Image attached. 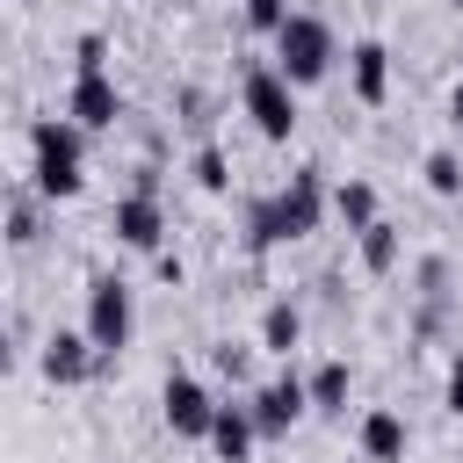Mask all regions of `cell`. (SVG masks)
I'll list each match as a JSON object with an SVG mask.
<instances>
[{
    "label": "cell",
    "mask_w": 463,
    "mask_h": 463,
    "mask_svg": "<svg viewBox=\"0 0 463 463\" xmlns=\"http://www.w3.org/2000/svg\"><path fill=\"white\" fill-rule=\"evenodd\" d=\"M29 181H36V195H80V181H87V130L72 123V116H43L36 130H29Z\"/></svg>",
    "instance_id": "obj_1"
},
{
    "label": "cell",
    "mask_w": 463,
    "mask_h": 463,
    "mask_svg": "<svg viewBox=\"0 0 463 463\" xmlns=\"http://www.w3.org/2000/svg\"><path fill=\"white\" fill-rule=\"evenodd\" d=\"M326 65H333V29L318 14H289L275 29V72L289 87H311V80H326Z\"/></svg>",
    "instance_id": "obj_2"
},
{
    "label": "cell",
    "mask_w": 463,
    "mask_h": 463,
    "mask_svg": "<svg viewBox=\"0 0 463 463\" xmlns=\"http://www.w3.org/2000/svg\"><path fill=\"white\" fill-rule=\"evenodd\" d=\"M246 116H253V130H260L268 145H282V137L297 130V87H289L275 65H253V72H246Z\"/></svg>",
    "instance_id": "obj_3"
},
{
    "label": "cell",
    "mask_w": 463,
    "mask_h": 463,
    "mask_svg": "<svg viewBox=\"0 0 463 463\" xmlns=\"http://www.w3.org/2000/svg\"><path fill=\"white\" fill-rule=\"evenodd\" d=\"M87 340L101 347V362L130 347V289L116 275H94L87 282Z\"/></svg>",
    "instance_id": "obj_4"
},
{
    "label": "cell",
    "mask_w": 463,
    "mask_h": 463,
    "mask_svg": "<svg viewBox=\"0 0 463 463\" xmlns=\"http://www.w3.org/2000/svg\"><path fill=\"white\" fill-rule=\"evenodd\" d=\"M159 412H166V427L181 434V441H210V420H217V398L195 383V376H166V391H159Z\"/></svg>",
    "instance_id": "obj_5"
},
{
    "label": "cell",
    "mask_w": 463,
    "mask_h": 463,
    "mask_svg": "<svg viewBox=\"0 0 463 463\" xmlns=\"http://www.w3.org/2000/svg\"><path fill=\"white\" fill-rule=\"evenodd\" d=\"M109 232H116L123 246H137V253H159V239H166V210H159L152 181H145L137 195H123V203L109 210Z\"/></svg>",
    "instance_id": "obj_6"
},
{
    "label": "cell",
    "mask_w": 463,
    "mask_h": 463,
    "mask_svg": "<svg viewBox=\"0 0 463 463\" xmlns=\"http://www.w3.org/2000/svg\"><path fill=\"white\" fill-rule=\"evenodd\" d=\"M65 116H72L80 130H116V116H123V94H116V80H109V72H72Z\"/></svg>",
    "instance_id": "obj_7"
},
{
    "label": "cell",
    "mask_w": 463,
    "mask_h": 463,
    "mask_svg": "<svg viewBox=\"0 0 463 463\" xmlns=\"http://www.w3.org/2000/svg\"><path fill=\"white\" fill-rule=\"evenodd\" d=\"M304 412H311V383H297V376H275V383L253 391V427L260 434H289Z\"/></svg>",
    "instance_id": "obj_8"
},
{
    "label": "cell",
    "mask_w": 463,
    "mask_h": 463,
    "mask_svg": "<svg viewBox=\"0 0 463 463\" xmlns=\"http://www.w3.org/2000/svg\"><path fill=\"white\" fill-rule=\"evenodd\" d=\"M275 210H282V232H289V239L318 232V217H326V181H318V166L289 174V188L275 195Z\"/></svg>",
    "instance_id": "obj_9"
},
{
    "label": "cell",
    "mask_w": 463,
    "mask_h": 463,
    "mask_svg": "<svg viewBox=\"0 0 463 463\" xmlns=\"http://www.w3.org/2000/svg\"><path fill=\"white\" fill-rule=\"evenodd\" d=\"M94 362H101V347H94L87 333H51V340H43V376H51V383H87Z\"/></svg>",
    "instance_id": "obj_10"
},
{
    "label": "cell",
    "mask_w": 463,
    "mask_h": 463,
    "mask_svg": "<svg viewBox=\"0 0 463 463\" xmlns=\"http://www.w3.org/2000/svg\"><path fill=\"white\" fill-rule=\"evenodd\" d=\"M347 80H354L362 101H383V94H391V51H383L376 36H362V43L347 51Z\"/></svg>",
    "instance_id": "obj_11"
},
{
    "label": "cell",
    "mask_w": 463,
    "mask_h": 463,
    "mask_svg": "<svg viewBox=\"0 0 463 463\" xmlns=\"http://www.w3.org/2000/svg\"><path fill=\"white\" fill-rule=\"evenodd\" d=\"M253 405H217V420H210V449L224 456V463H246L253 456Z\"/></svg>",
    "instance_id": "obj_12"
},
{
    "label": "cell",
    "mask_w": 463,
    "mask_h": 463,
    "mask_svg": "<svg viewBox=\"0 0 463 463\" xmlns=\"http://www.w3.org/2000/svg\"><path fill=\"white\" fill-rule=\"evenodd\" d=\"M362 456L369 463H405V420L398 412H369L362 420Z\"/></svg>",
    "instance_id": "obj_13"
},
{
    "label": "cell",
    "mask_w": 463,
    "mask_h": 463,
    "mask_svg": "<svg viewBox=\"0 0 463 463\" xmlns=\"http://www.w3.org/2000/svg\"><path fill=\"white\" fill-rule=\"evenodd\" d=\"M297 340H304V318H297V304H268V311H260V347H268V354H289Z\"/></svg>",
    "instance_id": "obj_14"
},
{
    "label": "cell",
    "mask_w": 463,
    "mask_h": 463,
    "mask_svg": "<svg viewBox=\"0 0 463 463\" xmlns=\"http://www.w3.org/2000/svg\"><path fill=\"white\" fill-rule=\"evenodd\" d=\"M333 210H340L347 232H362V224H376V188H369V181H340V188H333Z\"/></svg>",
    "instance_id": "obj_15"
},
{
    "label": "cell",
    "mask_w": 463,
    "mask_h": 463,
    "mask_svg": "<svg viewBox=\"0 0 463 463\" xmlns=\"http://www.w3.org/2000/svg\"><path fill=\"white\" fill-rule=\"evenodd\" d=\"M289 232H282V210H275V195H260V203H246V246L253 253H268V246H282Z\"/></svg>",
    "instance_id": "obj_16"
},
{
    "label": "cell",
    "mask_w": 463,
    "mask_h": 463,
    "mask_svg": "<svg viewBox=\"0 0 463 463\" xmlns=\"http://www.w3.org/2000/svg\"><path fill=\"white\" fill-rule=\"evenodd\" d=\"M347 391H354L347 362H326V369L311 376V412H347Z\"/></svg>",
    "instance_id": "obj_17"
},
{
    "label": "cell",
    "mask_w": 463,
    "mask_h": 463,
    "mask_svg": "<svg viewBox=\"0 0 463 463\" xmlns=\"http://www.w3.org/2000/svg\"><path fill=\"white\" fill-rule=\"evenodd\" d=\"M391 260H398V232H391L383 217H376V224H362V268H376V275H383Z\"/></svg>",
    "instance_id": "obj_18"
},
{
    "label": "cell",
    "mask_w": 463,
    "mask_h": 463,
    "mask_svg": "<svg viewBox=\"0 0 463 463\" xmlns=\"http://www.w3.org/2000/svg\"><path fill=\"white\" fill-rule=\"evenodd\" d=\"M420 174H427V188H434V195H463V159H456V152H427V166H420Z\"/></svg>",
    "instance_id": "obj_19"
},
{
    "label": "cell",
    "mask_w": 463,
    "mask_h": 463,
    "mask_svg": "<svg viewBox=\"0 0 463 463\" xmlns=\"http://www.w3.org/2000/svg\"><path fill=\"white\" fill-rule=\"evenodd\" d=\"M195 181H203L210 195H224V188H232V166H224V152H217V145H203V152H195Z\"/></svg>",
    "instance_id": "obj_20"
},
{
    "label": "cell",
    "mask_w": 463,
    "mask_h": 463,
    "mask_svg": "<svg viewBox=\"0 0 463 463\" xmlns=\"http://www.w3.org/2000/svg\"><path fill=\"white\" fill-rule=\"evenodd\" d=\"M246 22L253 29H282L289 22V0H246Z\"/></svg>",
    "instance_id": "obj_21"
},
{
    "label": "cell",
    "mask_w": 463,
    "mask_h": 463,
    "mask_svg": "<svg viewBox=\"0 0 463 463\" xmlns=\"http://www.w3.org/2000/svg\"><path fill=\"white\" fill-rule=\"evenodd\" d=\"M7 239H14V246H29V239H36V210H29V203H14V210H7Z\"/></svg>",
    "instance_id": "obj_22"
},
{
    "label": "cell",
    "mask_w": 463,
    "mask_h": 463,
    "mask_svg": "<svg viewBox=\"0 0 463 463\" xmlns=\"http://www.w3.org/2000/svg\"><path fill=\"white\" fill-rule=\"evenodd\" d=\"M101 58H109V43H101V36H80V58H72V65H80V72H101Z\"/></svg>",
    "instance_id": "obj_23"
},
{
    "label": "cell",
    "mask_w": 463,
    "mask_h": 463,
    "mask_svg": "<svg viewBox=\"0 0 463 463\" xmlns=\"http://www.w3.org/2000/svg\"><path fill=\"white\" fill-rule=\"evenodd\" d=\"M449 412H456V420H463V354H456V362H449Z\"/></svg>",
    "instance_id": "obj_24"
},
{
    "label": "cell",
    "mask_w": 463,
    "mask_h": 463,
    "mask_svg": "<svg viewBox=\"0 0 463 463\" xmlns=\"http://www.w3.org/2000/svg\"><path fill=\"white\" fill-rule=\"evenodd\" d=\"M449 123H456V137H463V80H456V94H449Z\"/></svg>",
    "instance_id": "obj_25"
},
{
    "label": "cell",
    "mask_w": 463,
    "mask_h": 463,
    "mask_svg": "<svg viewBox=\"0 0 463 463\" xmlns=\"http://www.w3.org/2000/svg\"><path fill=\"white\" fill-rule=\"evenodd\" d=\"M449 7H463V0H449Z\"/></svg>",
    "instance_id": "obj_26"
}]
</instances>
